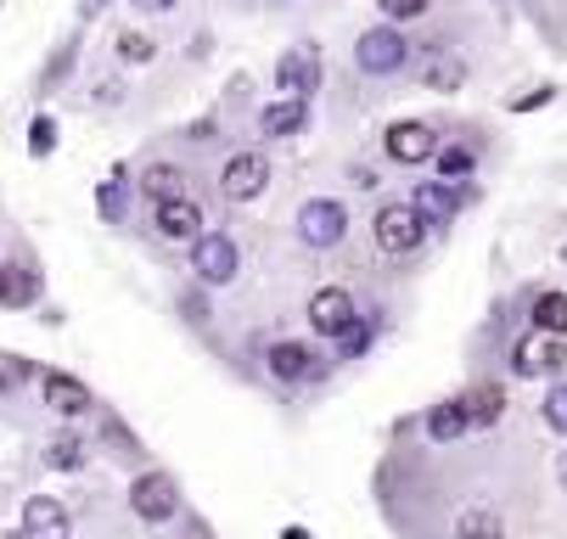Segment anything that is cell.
<instances>
[{
    "mask_svg": "<svg viewBox=\"0 0 567 539\" xmlns=\"http://www.w3.org/2000/svg\"><path fill=\"white\" fill-rule=\"evenodd\" d=\"M371 237H377L382 253L404 259V253H416V248L427 242V225H422V214H416L411 203H382L377 219H371Z\"/></svg>",
    "mask_w": 567,
    "mask_h": 539,
    "instance_id": "6da1fadb",
    "label": "cell"
},
{
    "mask_svg": "<svg viewBox=\"0 0 567 539\" xmlns=\"http://www.w3.org/2000/svg\"><path fill=\"white\" fill-rule=\"evenodd\" d=\"M349 237V208L338 197H309L298 208V242L303 248H338Z\"/></svg>",
    "mask_w": 567,
    "mask_h": 539,
    "instance_id": "7a4b0ae2",
    "label": "cell"
},
{
    "mask_svg": "<svg viewBox=\"0 0 567 539\" xmlns=\"http://www.w3.org/2000/svg\"><path fill=\"white\" fill-rule=\"evenodd\" d=\"M130 511H135L141 522H169V517L181 511L175 478H169V473H141V478L130 484Z\"/></svg>",
    "mask_w": 567,
    "mask_h": 539,
    "instance_id": "3957f363",
    "label": "cell"
},
{
    "mask_svg": "<svg viewBox=\"0 0 567 539\" xmlns=\"http://www.w3.org/2000/svg\"><path fill=\"white\" fill-rule=\"evenodd\" d=\"M192 270H197V281L225 287V281H236L241 253H236V242H230V237H219V230H203V237L192 242Z\"/></svg>",
    "mask_w": 567,
    "mask_h": 539,
    "instance_id": "277c9868",
    "label": "cell"
},
{
    "mask_svg": "<svg viewBox=\"0 0 567 539\" xmlns=\"http://www.w3.org/2000/svg\"><path fill=\"white\" fill-rule=\"evenodd\" d=\"M303 315H309V326H315L320 338H332V343H338V338L360 321V310H354V292H349V287H320V292L309 298V310H303Z\"/></svg>",
    "mask_w": 567,
    "mask_h": 539,
    "instance_id": "5b68a950",
    "label": "cell"
},
{
    "mask_svg": "<svg viewBox=\"0 0 567 539\" xmlns=\"http://www.w3.org/2000/svg\"><path fill=\"white\" fill-rule=\"evenodd\" d=\"M404 56H411V40H404L399 29H388V23L365 29V34H360V45H354V62H360L365 73H399V68H404Z\"/></svg>",
    "mask_w": 567,
    "mask_h": 539,
    "instance_id": "8992f818",
    "label": "cell"
},
{
    "mask_svg": "<svg viewBox=\"0 0 567 539\" xmlns=\"http://www.w3.org/2000/svg\"><path fill=\"white\" fill-rule=\"evenodd\" d=\"M265 186H270V158L265 152H236V158L225 164V175H219V191L230 203H254Z\"/></svg>",
    "mask_w": 567,
    "mask_h": 539,
    "instance_id": "52a82bcc",
    "label": "cell"
},
{
    "mask_svg": "<svg viewBox=\"0 0 567 539\" xmlns=\"http://www.w3.org/2000/svg\"><path fill=\"white\" fill-rule=\"evenodd\" d=\"M433 152H439V129L422 124V118H399L388 129V158L393 164H427Z\"/></svg>",
    "mask_w": 567,
    "mask_h": 539,
    "instance_id": "ba28073f",
    "label": "cell"
},
{
    "mask_svg": "<svg viewBox=\"0 0 567 539\" xmlns=\"http://www.w3.org/2000/svg\"><path fill=\"white\" fill-rule=\"evenodd\" d=\"M561 360H567L561 338H545V332H534V338H523V343L512 349V371H517V376H556Z\"/></svg>",
    "mask_w": 567,
    "mask_h": 539,
    "instance_id": "9c48e42d",
    "label": "cell"
},
{
    "mask_svg": "<svg viewBox=\"0 0 567 539\" xmlns=\"http://www.w3.org/2000/svg\"><path fill=\"white\" fill-rule=\"evenodd\" d=\"M152 225H157V237H164V242H197L208 219H203V208L192 197H175V203H157Z\"/></svg>",
    "mask_w": 567,
    "mask_h": 539,
    "instance_id": "30bf717a",
    "label": "cell"
},
{
    "mask_svg": "<svg viewBox=\"0 0 567 539\" xmlns=\"http://www.w3.org/2000/svg\"><path fill=\"white\" fill-rule=\"evenodd\" d=\"M40 394H45V405L56 416H85L91 411V388L79 376H68V371H45L40 376Z\"/></svg>",
    "mask_w": 567,
    "mask_h": 539,
    "instance_id": "8fae6325",
    "label": "cell"
},
{
    "mask_svg": "<svg viewBox=\"0 0 567 539\" xmlns=\"http://www.w3.org/2000/svg\"><path fill=\"white\" fill-rule=\"evenodd\" d=\"M23 539H68V506L56 495H34L23 506Z\"/></svg>",
    "mask_w": 567,
    "mask_h": 539,
    "instance_id": "7c38bea8",
    "label": "cell"
},
{
    "mask_svg": "<svg viewBox=\"0 0 567 539\" xmlns=\"http://www.w3.org/2000/svg\"><path fill=\"white\" fill-rule=\"evenodd\" d=\"M461 411H466V427H495L506 416V388L501 382H477V388L461 400Z\"/></svg>",
    "mask_w": 567,
    "mask_h": 539,
    "instance_id": "4fadbf2b",
    "label": "cell"
},
{
    "mask_svg": "<svg viewBox=\"0 0 567 539\" xmlns=\"http://www.w3.org/2000/svg\"><path fill=\"white\" fill-rule=\"evenodd\" d=\"M276 85H281L292 102H303V96L315 91V51H287V56L276 62Z\"/></svg>",
    "mask_w": 567,
    "mask_h": 539,
    "instance_id": "5bb4252c",
    "label": "cell"
},
{
    "mask_svg": "<svg viewBox=\"0 0 567 539\" xmlns=\"http://www.w3.org/2000/svg\"><path fill=\"white\" fill-rule=\"evenodd\" d=\"M411 208L422 214V225H450V214L461 208V191H450L444 180H427V186H416V203Z\"/></svg>",
    "mask_w": 567,
    "mask_h": 539,
    "instance_id": "9a60e30c",
    "label": "cell"
},
{
    "mask_svg": "<svg viewBox=\"0 0 567 539\" xmlns=\"http://www.w3.org/2000/svg\"><path fill=\"white\" fill-rule=\"evenodd\" d=\"M315 371V349L309 343H270V376L276 382H303Z\"/></svg>",
    "mask_w": 567,
    "mask_h": 539,
    "instance_id": "2e32d148",
    "label": "cell"
},
{
    "mask_svg": "<svg viewBox=\"0 0 567 539\" xmlns=\"http://www.w3.org/2000/svg\"><path fill=\"white\" fill-rule=\"evenodd\" d=\"M303 118H309V107L303 102H276V107H265V118H259V129L270 135V141H287V135H298L303 129Z\"/></svg>",
    "mask_w": 567,
    "mask_h": 539,
    "instance_id": "e0dca14e",
    "label": "cell"
},
{
    "mask_svg": "<svg viewBox=\"0 0 567 539\" xmlns=\"http://www.w3.org/2000/svg\"><path fill=\"white\" fill-rule=\"evenodd\" d=\"M534 332L567 338V292H539L534 298Z\"/></svg>",
    "mask_w": 567,
    "mask_h": 539,
    "instance_id": "ac0fdd59",
    "label": "cell"
},
{
    "mask_svg": "<svg viewBox=\"0 0 567 539\" xmlns=\"http://www.w3.org/2000/svg\"><path fill=\"white\" fill-rule=\"evenodd\" d=\"M461 433H466V411H461V400L433 405V416H427V438H433V444H455Z\"/></svg>",
    "mask_w": 567,
    "mask_h": 539,
    "instance_id": "d6986e66",
    "label": "cell"
},
{
    "mask_svg": "<svg viewBox=\"0 0 567 539\" xmlns=\"http://www.w3.org/2000/svg\"><path fill=\"white\" fill-rule=\"evenodd\" d=\"M45 467L79 473V467H85V438H79V433H56V438L45 444Z\"/></svg>",
    "mask_w": 567,
    "mask_h": 539,
    "instance_id": "ffe728a7",
    "label": "cell"
},
{
    "mask_svg": "<svg viewBox=\"0 0 567 539\" xmlns=\"http://www.w3.org/2000/svg\"><path fill=\"white\" fill-rule=\"evenodd\" d=\"M181 186H186V175H181L175 164H152V169L141 175V191H146L152 203H175V197H181Z\"/></svg>",
    "mask_w": 567,
    "mask_h": 539,
    "instance_id": "44dd1931",
    "label": "cell"
},
{
    "mask_svg": "<svg viewBox=\"0 0 567 539\" xmlns=\"http://www.w3.org/2000/svg\"><path fill=\"white\" fill-rule=\"evenodd\" d=\"M455 539H506V533H501V517L489 506H472L455 517Z\"/></svg>",
    "mask_w": 567,
    "mask_h": 539,
    "instance_id": "7402d4cb",
    "label": "cell"
},
{
    "mask_svg": "<svg viewBox=\"0 0 567 539\" xmlns=\"http://www.w3.org/2000/svg\"><path fill=\"white\" fill-rule=\"evenodd\" d=\"M34 298V276H23L18 265H0V303H29Z\"/></svg>",
    "mask_w": 567,
    "mask_h": 539,
    "instance_id": "603a6c76",
    "label": "cell"
},
{
    "mask_svg": "<svg viewBox=\"0 0 567 539\" xmlns=\"http://www.w3.org/2000/svg\"><path fill=\"white\" fill-rule=\"evenodd\" d=\"M461 73H466V68H461L455 56H439V62H427L422 80H427L433 91H455V85H461Z\"/></svg>",
    "mask_w": 567,
    "mask_h": 539,
    "instance_id": "cb8c5ba5",
    "label": "cell"
},
{
    "mask_svg": "<svg viewBox=\"0 0 567 539\" xmlns=\"http://www.w3.org/2000/svg\"><path fill=\"white\" fill-rule=\"evenodd\" d=\"M433 158H439V175H444V180H461V175H472V164H477L466 146H444V152H433Z\"/></svg>",
    "mask_w": 567,
    "mask_h": 539,
    "instance_id": "d4e9b609",
    "label": "cell"
},
{
    "mask_svg": "<svg viewBox=\"0 0 567 539\" xmlns=\"http://www.w3.org/2000/svg\"><path fill=\"white\" fill-rule=\"evenodd\" d=\"M377 7H382V18H388V23H411V18H422V12H427V0H377Z\"/></svg>",
    "mask_w": 567,
    "mask_h": 539,
    "instance_id": "484cf974",
    "label": "cell"
},
{
    "mask_svg": "<svg viewBox=\"0 0 567 539\" xmlns=\"http://www.w3.org/2000/svg\"><path fill=\"white\" fill-rule=\"evenodd\" d=\"M545 422H550L556 433H567V382H556V388L545 394Z\"/></svg>",
    "mask_w": 567,
    "mask_h": 539,
    "instance_id": "4316f807",
    "label": "cell"
},
{
    "mask_svg": "<svg viewBox=\"0 0 567 539\" xmlns=\"http://www.w3.org/2000/svg\"><path fill=\"white\" fill-rule=\"evenodd\" d=\"M34 376V365L29 360H0V400H7L12 388H18V382H29Z\"/></svg>",
    "mask_w": 567,
    "mask_h": 539,
    "instance_id": "83f0119b",
    "label": "cell"
},
{
    "mask_svg": "<svg viewBox=\"0 0 567 539\" xmlns=\"http://www.w3.org/2000/svg\"><path fill=\"white\" fill-rule=\"evenodd\" d=\"M118 180H124V175H113V180L96 191V208H102L107 219H118V214H124V186H118Z\"/></svg>",
    "mask_w": 567,
    "mask_h": 539,
    "instance_id": "f1b7e54d",
    "label": "cell"
},
{
    "mask_svg": "<svg viewBox=\"0 0 567 539\" xmlns=\"http://www.w3.org/2000/svg\"><path fill=\"white\" fill-rule=\"evenodd\" d=\"M118 56H124V62H152V40H146V34H124V40H118Z\"/></svg>",
    "mask_w": 567,
    "mask_h": 539,
    "instance_id": "f546056e",
    "label": "cell"
},
{
    "mask_svg": "<svg viewBox=\"0 0 567 539\" xmlns=\"http://www.w3.org/2000/svg\"><path fill=\"white\" fill-rule=\"evenodd\" d=\"M365 343H371V321H354V326L338 338V354H360Z\"/></svg>",
    "mask_w": 567,
    "mask_h": 539,
    "instance_id": "4dcf8cb0",
    "label": "cell"
},
{
    "mask_svg": "<svg viewBox=\"0 0 567 539\" xmlns=\"http://www.w3.org/2000/svg\"><path fill=\"white\" fill-rule=\"evenodd\" d=\"M29 146H34L40 158H45V152L56 146V124H51V118H34V129H29Z\"/></svg>",
    "mask_w": 567,
    "mask_h": 539,
    "instance_id": "1f68e13d",
    "label": "cell"
},
{
    "mask_svg": "<svg viewBox=\"0 0 567 539\" xmlns=\"http://www.w3.org/2000/svg\"><path fill=\"white\" fill-rule=\"evenodd\" d=\"M141 7H146V12H169V7H175V0H141Z\"/></svg>",
    "mask_w": 567,
    "mask_h": 539,
    "instance_id": "d6a6232c",
    "label": "cell"
},
{
    "mask_svg": "<svg viewBox=\"0 0 567 539\" xmlns=\"http://www.w3.org/2000/svg\"><path fill=\"white\" fill-rule=\"evenodd\" d=\"M556 478H561V489H567V449H561V460H556Z\"/></svg>",
    "mask_w": 567,
    "mask_h": 539,
    "instance_id": "836d02e7",
    "label": "cell"
},
{
    "mask_svg": "<svg viewBox=\"0 0 567 539\" xmlns=\"http://www.w3.org/2000/svg\"><path fill=\"white\" fill-rule=\"evenodd\" d=\"M281 539H309V528H281Z\"/></svg>",
    "mask_w": 567,
    "mask_h": 539,
    "instance_id": "e575fe53",
    "label": "cell"
}]
</instances>
